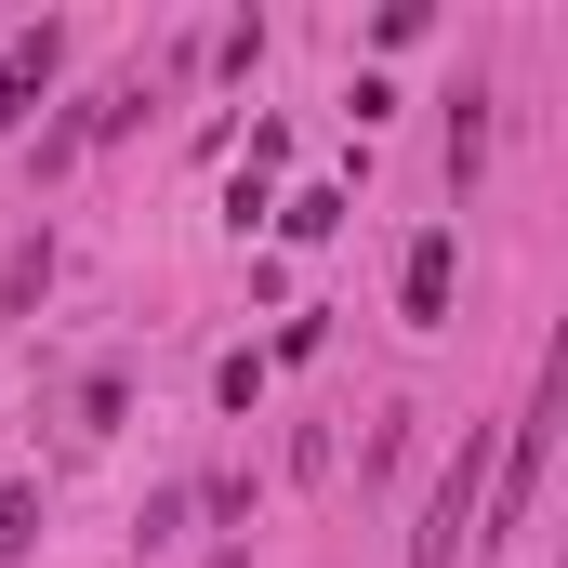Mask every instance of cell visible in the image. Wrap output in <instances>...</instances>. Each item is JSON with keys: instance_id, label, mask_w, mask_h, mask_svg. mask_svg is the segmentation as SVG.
Masks as SVG:
<instances>
[{"instance_id": "1", "label": "cell", "mask_w": 568, "mask_h": 568, "mask_svg": "<svg viewBox=\"0 0 568 568\" xmlns=\"http://www.w3.org/2000/svg\"><path fill=\"white\" fill-rule=\"evenodd\" d=\"M476 503H489V424H463V449L436 463L424 529H410V568H463V542H476Z\"/></svg>"}, {"instance_id": "2", "label": "cell", "mask_w": 568, "mask_h": 568, "mask_svg": "<svg viewBox=\"0 0 568 568\" xmlns=\"http://www.w3.org/2000/svg\"><path fill=\"white\" fill-rule=\"evenodd\" d=\"M449 291H463V239L424 225V239L397 252V317H410V331H449Z\"/></svg>"}, {"instance_id": "3", "label": "cell", "mask_w": 568, "mask_h": 568, "mask_svg": "<svg viewBox=\"0 0 568 568\" xmlns=\"http://www.w3.org/2000/svg\"><path fill=\"white\" fill-rule=\"evenodd\" d=\"M53 67H67V27H53V13H40V27H13V53H0V133L53 93Z\"/></svg>"}, {"instance_id": "4", "label": "cell", "mask_w": 568, "mask_h": 568, "mask_svg": "<svg viewBox=\"0 0 568 568\" xmlns=\"http://www.w3.org/2000/svg\"><path fill=\"white\" fill-rule=\"evenodd\" d=\"M476 172H489V80L449 93V199H476Z\"/></svg>"}, {"instance_id": "5", "label": "cell", "mask_w": 568, "mask_h": 568, "mask_svg": "<svg viewBox=\"0 0 568 568\" xmlns=\"http://www.w3.org/2000/svg\"><path fill=\"white\" fill-rule=\"evenodd\" d=\"M40 291H53V239H40V225H27V239H13V252H0V317H27V304H40Z\"/></svg>"}, {"instance_id": "6", "label": "cell", "mask_w": 568, "mask_h": 568, "mask_svg": "<svg viewBox=\"0 0 568 568\" xmlns=\"http://www.w3.org/2000/svg\"><path fill=\"white\" fill-rule=\"evenodd\" d=\"M278 225H291V239H331V225H344V185H304V199H278Z\"/></svg>"}, {"instance_id": "7", "label": "cell", "mask_w": 568, "mask_h": 568, "mask_svg": "<svg viewBox=\"0 0 568 568\" xmlns=\"http://www.w3.org/2000/svg\"><path fill=\"white\" fill-rule=\"evenodd\" d=\"M40 542V489H0V556H27Z\"/></svg>"}]
</instances>
